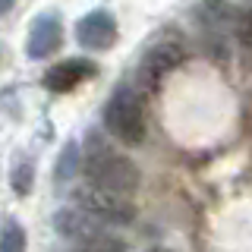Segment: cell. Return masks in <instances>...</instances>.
I'll return each mask as SVG.
<instances>
[{
    "instance_id": "cell-1",
    "label": "cell",
    "mask_w": 252,
    "mask_h": 252,
    "mask_svg": "<svg viewBox=\"0 0 252 252\" xmlns=\"http://www.w3.org/2000/svg\"><path fill=\"white\" fill-rule=\"evenodd\" d=\"M82 170H85V177H89V186L104 189V192L132 195L139 189V167L126 155L114 152L107 142H101L94 132L85 139Z\"/></svg>"
},
{
    "instance_id": "cell-2",
    "label": "cell",
    "mask_w": 252,
    "mask_h": 252,
    "mask_svg": "<svg viewBox=\"0 0 252 252\" xmlns=\"http://www.w3.org/2000/svg\"><path fill=\"white\" fill-rule=\"evenodd\" d=\"M104 129L114 139H120L123 145H139L145 139V107L136 89L120 85L104 104Z\"/></svg>"
},
{
    "instance_id": "cell-3",
    "label": "cell",
    "mask_w": 252,
    "mask_h": 252,
    "mask_svg": "<svg viewBox=\"0 0 252 252\" xmlns=\"http://www.w3.org/2000/svg\"><path fill=\"white\" fill-rule=\"evenodd\" d=\"M73 202L79 211H85L98 224H129L136 218V205L126 195H114V192H104V189H94V186H79L73 192Z\"/></svg>"
},
{
    "instance_id": "cell-4",
    "label": "cell",
    "mask_w": 252,
    "mask_h": 252,
    "mask_svg": "<svg viewBox=\"0 0 252 252\" xmlns=\"http://www.w3.org/2000/svg\"><path fill=\"white\" fill-rule=\"evenodd\" d=\"M63 44V19L57 10H44L29 22L26 35V57L29 60H47Z\"/></svg>"
},
{
    "instance_id": "cell-5",
    "label": "cell",
    "mask_w": 252,
    "mask_h": 252,
    "mask_svg": "<svg viewBox=\"0 0 252 252\" xmlns=\"http://www.w3.org/2000/svg\"><path fill=\"white\" fill-rule=\"evenodd\" d=\"M117 35H120L117 19L104 6L89 10L76 22V44L82 47V51H110V47L117 44Z\"/></svg>"
},
{
    "instance_id": "cell-6",
    "label": "cell",
    "mask_w": 252,
    "mask_h": 252,
    "mask_svg": "<svg viewBox=\"0 0 252 252\" xmlns=\"http://www.w3.org/2000/svg\"><path fill=\"white\" fill-rule=\"evenodd\" d=\"M183 60H186L183 44H177V41H158V44L148 47V51L142 54V60H139V82L148 85V89H155V85L161 82L167 73H173Z\"/></svg>"
},
{
    "instance_id": "cell-7",
    "label": "cell",
    "mask_w": 252,
    "mask_h": 252,
    "mask_svg": "<svg viewBox=\"0 0 252 252\" xmlns=\"http://www.w3.org/2000/svg\"><path fill=\"white\" fill-rule=\"evenodd\" d=\"M94 73H98V66H94L89 57H69V60L54 63V66L44 73L41 85L47 92H54V94H66V92H73L76 85H82L85 79H92Z\"/></svg>"
},
{
    "instance_id": "cell-8",
    "label": "cell",
    "mask_w": 252,
    "mask_h": 252,
    "mask_svg": "<svg viewBox=\"0 0 252 252\" xmlns=\"http://www.w3.org/2000/svg\"><path fill=\"white\" fill-rule=\"evenodd\" d=\"M54 230L60 236H66V240L79 243V246H85V243H92L98 233H104L98 227V220H92L85 211H79L76 205L73 208H60L57 215H54Z\"/></svg>"
},
{
    "instance_id": "cell-9",
    "label": "cell",
    "mask_w": 252,
    "mask_h": 252,
    "mask_svg": "<svg viewBox=\"0 0 252 252\" xmlns=\"http://www.w3.org/2000/svg\"><path fill=\"white\" fill-rule=\"evenodd\" d=\"M79 167H82V145H79L76 139H66L63 148H60L57 167H54V180H57V183H69Z\"/></svg>"
},
{
    "instance_id": "cell-10",
    "label": "cell",
    "mask_w": 252,
    "mask_h": 252,
    "mask_svg": "<svg viewBox=\"0 0 252 252\" xmlns=\"http://www.w3.org/2000/svg\"><path fill=\"white\" fill-rule=\"evenodd\" d=\"M10 186L19 199L32 195V189H35V158H26V155L16 158V164L10 170Z\"/></svg>"
},
{
    "instance_id": "cell-11",
    "label": "cell",
    "mask_w": 252,
    "mask_h": 252,
    "mask_svg": "<svg viewBox=\"0 0 252 252\" xmlns=\"http://www.w3.org/2000/svg\"><path fill=\"white\" fill-rule=\"evenodd\" d=\"M29 240H26V230H22V224L16 218L3 220V227H0V252H26Z\"/></svg>"
},
{
    "instance_id": "cell-12",
    "label": "cell",
    "mask_w": 252,
    "mask_h": 252,
    "mask_svg": "<svg viewBox=\"0 0 252 252\" xmlns=\"http://www.w3.org/2000/svg\"><path fill=\"white\" fill-rule=\"evenodd\" d=\"M236 41L246 54H252V10L240 16V22H236Z\"/></svg>"
},
{
    "instance_id": "cell-13",
    "label": "cell",
    "mask_w": 252,
    "mask_h": 252,
    "mask_svg": "<svg viewBox=\"0 0 252 252\" xmlns=\"http://www.w3.org/2000/svg\"><path fill=\"white\" fill-rule=\"evenodd\" d=\"M13 6H16V0H0V16H6Z\"/></svg>"
},
{
    "instance_id": "cell-14",
    "label": "cell",
    "mask_w": 252,
    "mask_h": 252,
    "mask_svg": "<svg viewBox=\"0 0 252 252\" xmlns=\"http://www.w3.org/2000/svg\"><path fill=\"white\" fill-rule=\"evenodd\" d=\"M148 252H170V249H161V246H155V249H148Z\"/></svg>"
}]
</instances>
